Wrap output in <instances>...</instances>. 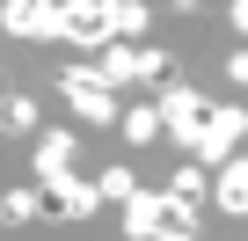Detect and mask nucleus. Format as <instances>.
<instances>
[{
  "instance_id": "obj_18",
  "label": "nucleus",
  "mask_w": 248,
  "mask_h": 241,
  "mask_svg": "<svg viewBox=\"0 0 248 241\" xmlns=\"http://www.w3.org/2000/svg\"><path fill=\"white\" fill-rule=\"evenodd\" d=\"M226 73H233V80L248 88V51H233V59H226Z\"/></svg>"
},
{
  "instance_id": "obj_2",
  "label": "nucleus",
  "mask_w": 248,
  "mask_h": 241,
  "mask_svg": "<svg viewBox=\"0 0 248 241\" xmlns=\"http://www.w3.org/2000/svg\"><path fill=\"white\" fill-rule=\"evenodd\" d=\"M59 88H66V102H73V117H88V125H124V110H117V95L102 88V73H95V59H80V66H66L59 73Z\"/></svg>"
},
{
  "instance_id": "obj_6",
  "label": "nucleus",
  "mask_w": 248,
  "mask_h": 241,
  "mask_svg": "<svg viewBox=\"0 0 248 241\" xmlns=\"http://www.w3.org/2000/svg\"><path fill=\"white\" fill-rule=\"evenodd\" d=\"M0 30L8 37H59V8H44V0H8V8H0Z\"/></svg>"
},
{
  "instance_id": "obj_13",
  "label": "nucleus",
  "mask_w": 248,
  "mask_h": 241,
  "mask_svg": "<svg viewBox=\"0 0 248 241\" xmlns=\"http://www.w3.org/2000/svg\"><path fill=\"white\" fill-rule=\"evenodd\" d=\"M95 190H102L109 205H132V197H139V183H132V168H102V176H95Z\"/></svg>"
},
{
  "instance_id": "obj_8",
  "label": "nucleus",
  "mask_w": 248,
  "mask_h": 241,
  "mask_svg": "<svg viewBox=\"0 0 248 241\" xmlns=\"http://www.w3.org/2000/svg\"><path fill=\"white\" fill-rule=\"evenodd\" d=\"M30 168H37V183H59V176H73V132H44Z\"/></svg>"
},
{
  "instance_id": "obj_7",
  "label": "nucleus",
  "mask_w": 248,
  "mask_h": 241,
  "mask_svg": "<svg viewBox=\"0 0 248 241\" xmlns=\"http://www.w3.org/2000/svg\"><path fill=\"white\" fill-rule=\"evenodd\" d=\"M212 205L233 212V219H248V154H233V161L212 176Z\"/></svg>"
},
{
  "instance_id": "obj_4",
  "label": "nucleus",
  "mask_w": 248,
  "mask_h": 241,
  "mask_svg": "<svg viewBox=\"0 0 248 241\" xmlns=\"http://www.w3.org/2000/svg\"><path fill=\"white\" fill-rule=\"evenodd\" d=\"M154 110H161V132H175L183 146L204 132V117H212V102H204L197 88H183V80H175V88H161V102H154Z\"/></svg>"
},
{
  "instance_id": "obj_1",
  "label": "nucleus",
  "mask_w": 248,
  "mask_h": 241,
  "mask_svg": "<svg viewBox=\"0 0 248 241\" xmlns=\"http://www.w3.org/2000/svg\"><path fill=\"white\" fill-rule=\"evenodd\" d=\"M124 234L132 241H197V205H183L168 190H139L124 205Z\"/></svg>"
},
{
  "instance_id": "obj_14",
  "label": "nucleus",
  "mask_w": 248,
  "mask_h": 241,
  "mask_svg": "<svg viewBox=\"0 0 248 241\" xmlns=\"http://www.w3.org/2000/svg\"><path fill=\"white\" fill-rule=\"evenodd\" d=\"M124 139H132V146L161 139V110H124Z\"/></svg>"
},
{
  "instance_id": "obj_16",
  "label": "nucleus",
  "mask_w": 248,
  "mask_h": 241,
  "mask_svg": "<svg viewBox=\"0 0 248 241\" xmlns=\"http://www.w3.org/2000/svg\"><path fill=\"white\" fill-rule=\"evenodd\" d=\"M168 73V51L161 44H139V80H161Z\"/></svg>"
},
{
  "instance_id": "obj_10",
  "label": "nucleus",
  "mask_w": 248,
  "mask_h": 241,
  "mask_svg": "<svg viewBox=\"0 0 248 241\" xmlns=\"http://www.w3.org/2000/svg\"><path fill=\"white\" fill-rule=\"evenodd\" d=\"M146 15H154V8H139V0H109V30H117V44H132V51H139Z\"/></svg>"
},
{
  "instance_id": "obj_9",
  "label": "nucleus",
  "mask_w": 248,
  "mask_h": 241,
  "mask_svg": "<svg viewBox=\"0 0 248 241\" xmlns=\"http://www.w3.org/2000/svg\"><path fill=\"white\" fill-rule=\"evenodd\" d=\"M95 73H102V88L117 95L124 80H139V51H132V44H109V51L95 59Z\"/></svg>"
},
{
  "instance_id": "obj_15",
  "label": "nucleus",
  "mask_w": 248,
  "mask_h": 241,
  "mask_svg": "<svg viewBox=\"0 0 248 241\" xmlns=\"http://www.w3.org/2000/svg\"><path fill=\"white\" fill-rule=\"evenodd\" d=\"M0 125H15V132H37V95H8Z\"/></svg>"
},
{
  "instance_id": "obj_11",
  "label": "nucleus",
  "mask_w": 248,
  "mask_h": 241,
  "mask_svg": "<svg viewBox=\"0 0 248 241\" xmlns=\"http://www.w3.org/2000/svg\"><path fill=\"white\" fill-rule=\"evenodd\" d=\"M44 212V190L30 183V190H8V197H0V219H8V226H22V219H37Z\"/></svg>"
},
{
  "instance_id": "obj_12",
  "label": "nucleus",
  "mask_w": 248,
  "mask_h": 241,
  "mask_svg": "<svg viewBox=\"0 0 248 241\" xmlns=\"http://www.w3.org/2000/svg\"><path fill=\"white\" fill-rule=\"evenodd\" d=\"M168 197H183V205H197V197H212V176H204L197 161H183V168H175V183H168Z\"/></svg>"
},
{
  "instance_id": "obj_17",
  "label": "nucleus",
  "mask_w": 248,
  "mask_h": 241,
  "mask_svg": "<svg viewBox=\"0 0 248 241\" xmlns=\"http://www.w3.org/2000/svg\"><path fill=\"white\" fill-rule=\"evenodd\" d=\"M233 30H241V51H248V0H233Z\"/></svg>"
},
{
  "instance_id": "obj_3",
  "label": "nucleus",
  "mask_w": 248,
  "mask_h": 241,
  "mask_svg": "<svg viewBox=\"0 0 248 241\" xmlns=\"http://www.w3.org/2000/svg\"><path fill=\"white\" fill-rule=\"evenodd\" d=\"M59 44L109 51V44H117V30H109V0H66V8H59Z\"/></svg>"
},
{
  "instance_id": "obj_5",
  "label": "nucleus",
  "mask_w": 248,
  "mask_h": 241,
  "mask_svg": "<svg viewBox=\"0 0 248 241\" xmlns=\"http://www.w3.org/2000/svg\"><path fill=\"white\" fill-rule=\"evenodd\" d=\"M37 190H44V212H59V219H95V205H102V190L80 183V176H59V183H37Z\"/></svg>"
}]
</instances>
